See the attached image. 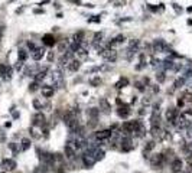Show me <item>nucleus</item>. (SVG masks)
<instances>
[{"instance_id":"obj_1","label":"nucleus","mask_w":192,"mask_h":173,"mask_svg":"<svg viewBox=\"0 0 192 173\" xmlns=\"http://www.w3.org/2000/svg\"><path fill=\"white\" fill-rule=\"evenodd\" d=\"M169 46L168 43L162 39H156L153 42V52H160V53H169Z\"/></svg>"},{"instance_id":"obj_2","label":"nucleus","mask_w":192,"mask_h":173,"mask_svg":"<svg viewBox=\"0 0 192 173\" xmlns=\"http://www.w3.org/2000/svg\"><path fill=\"white\" fill-rule=\"evenodd\" d=\"M150 163L155 169H160L162 164L165 163V156L163 153H158V155H153V157H150Z\"/></svg>"},{"instance_id":"obj_3","label":"nucleus","mask_w":192,"mask_h":173,"mask_svg":"<svg viewBox=\"0 0 192 173\" xmlns=\"http://www.w3.org/2000/svg\"><path fill=\"white\" fill-rule=\"evenodd\" d=\"M132 137H129V136H124V137H121V140H120V144H121V150L123 151H130L132 149H133V146H132Z\"/></svg>"},{"instance_id":"obj_4","label":"nucleus","mask_w":192,"mask_h":173,"mask_svg":"<svg viewBox=\"0 0 192 173\" xmlns=\"http://www.w3.org/2000/svg\"><path fill=\"white\" fill-rule=\"evenodd\" d=\"M52 81L58 85H61V88H64V75L61 69H54L52 71Z\"/></svg>"},{"instance_id":"obj_5","label":"nucleus","mask_w":192,"mask_h":173,"mask_svg":"<svg viewBox=\"0 0 192 173\" xmlns=\"http://www.w3.org/2000/svg\"><path fill=\"white\" fill-rule=\"evenodd\" d=\"M2 167H3L5 170H7V172L15 170V169H16V162H15L13 159H3V160H2Z\"/></svg>"},{"instance_id":"obj_6","label":"nucleus","mask_w":192,"mask_h":173,"mask_svg":"<svg viewBox=\"0 0 192 173\" xmlns=\"http://www.w3.org/2000/svg\"><path fill=\"white\" fill-rule=\"evenodd\" d=\"M111 134H113V131H111V130H103V131H98V133H95V139H97L98 141H103V140H109V139L111 137Z\"/></svg>"},{"instance_id":"obj_7","label":"nucleus","mask_w":192,"mask_h":173,"mask_svg":"<svg viewBox=\"0 0 192 173\" xmlns=\"http://www.w3.org/2000/svg\"><path fill=\"white\" fill-rule=\"evenodd\" d=\"M130 113H132V110H130V105H127V104H123V105L119 108V110H117V114H119L121 118H127Z\"/></svg>"},{"instance_id":"obj_8","label":"nucleus","mask_w":192,"mask_h":173,"mask_svg":"<svg viewBox=\"0 0 192 173\" xmlns=\"http://www.w3.org/2000/svg\"><path fill=\"white\" fill-rule=\"evenodd\" d=\"M82 162H84V166H85V167H88V169H90V167H93V166L95 164V162H97V160L94 159V156H93V155H87V153H85V155L82 156Z\"/></svg>"},{"instance_id":"obj_9","label":"nucleus","mask_w":192,"mask_h":173,"mask_svg":"<svg viewBox=\"0 0 192 173\" xmlns=\"http://www.w3.org/2000/svg\"><path fill=\"white\" fill-rule=\"evenodd\" d=\"M170 169H172V172H173V173H179V172H182V160H181L179 157L173 159V160H172V163H170Z\"/></svg>"},{"instance_id":"obj_10","label":"nucleus","mask_w":192,"mask_h":173,"mask_svg":"<svg viewBox=\"0 0 192 173\" xmlns=\"http://www.w3.org/2000/svg\"><path fill=\"white\" fill-rule=\"evenodd\" d=\"M44 55H45V49H42V48H36L30 53V56H32L33 61H40L42 58H44Z\"/></svg>"},{"instance_id":"obj_11","label":"nucleus","mask_w":192,"mask_h":173,"mask_svg":"<svg viewBox=\"0 0 192 173\" xmlns=\"http://www.w3.org/2000/svg\"><path fill=\"white\" fill-rule=\"evenodd\" d=\"M42 40H44V45H46V46H54L55 43H56V39L54 38V35H52V33H46V35H44Z\"/></svg>"},{"instance_id":"obj_12","label":"nucleus","mask_w":192,"mask_h":173,"mask_svg":"<svg viewBox=\"0 0 192 173\" xmlns=\"http://www.w3.org/2000/svg\"><path fill=\"white\" fill-rule=\"evenodd\" d=\"M64 153H65V156H67L70 160L75 159V156H77V151H75V149H74L72 146H70V144H67V146H65V149H64Z\"/></svg>"},{"instance_id":"obj_13","label":"nucleus","mask_w":192,"mask_h":173,"mask_svg":"<svg viewBox=\"0 0 192 173\" xmlns=\"http://www.w3.org/2000/svg\"><path fill=\"white\" fill-rule=\"evenodd\" d=\"M33 125H35V127H36V125H39V127L45 125V116L42 114V113H38V114L33 117Z\"/></svg>"},{"instance_id":"obj_14","label":"nucleus","mask_w":192,"mask_h":173,"mask_svg":"<svg viewBox=\"0 0 192 173\" xmlns=\"http://www.w3.org/2000/svg\"><path fill=\"white\" fill-rule=\"evenodd\" d=\"M55 90H54V86H49V85H44L42 86V95H44L45 98H51L54 95Z\"/></svg>"},{"instance_id":"obj_15","label":"nucleus","mask_w":192,"mask_h":173,"mask_svg":"<svg viewBox=\"0 0 192 173\" xmlns=\"http://www.w3.org/2000/svg\"><path fill=\"white\" fill-rule=\"evenodd\" d=\"M79 67H81V62H79L78 59H72V61H70V63H68V69H70L71 72H77V71L79 69Z\"/></svg>"},{"instance_id":"obj_16","label":"nucleus","mask_w":192,"mask_h":173,"mask_svg":"<svg viewBox=\"0 0 192 173\" xmlns=\"http://www.w3.org/2000/svg\"><path fill=\"white\" fill-rule=\"evenodd\" d=\"M110 104H109V101L105 100V98H100V110H103L105 114H109L110 113Z\"/></svg>"},{"instance_id":"obj_17","label":"nucleus","mask_w":192,"mask_h":173,"mask_svg":"<svg viewBox=\"0 0 192 173\" xmlns=\"http://www.w3.org/2000/svg\"><path fill=\"white\" fill-rule=\"evenodd\" d=\"M46 71H48V68H44L42 71H39V72H36L33 77H35V81H38V82H40L42 79H44L45 77H46Z\"/></svg>"},{"instance_id":"obj_18","label":"nucleus","mask_w":192,"mask_h":173,"mask_svg":"<svg viewBox=\"0 0 192 173\" xmlns=\"http://www.w3.org/2000/svg\"><path fill=\"white\" fill-rule=\"evenodd\" d=\"M104 155H105V153H104V150H100L98 147L94 150V153H93V156H94V159H95L97 162H98V160H101V159L104 157Z\"/></svg>"},{"instance_id":"obj_19","label":"nucleus","mask_w":192,"mask_h":173,"mask_svg":"<svg viewBox=\"0 0 192 173\" xmlns=\"http://www.w3.org/2000/svg\"><path fill=\"white\" fill-rule=\"evenodd\" d=\"M127 85H129V79H127V78H120V81L114 86L117 90H120V88H124V86H127Z\"/></svg>"},{"instance_id":"obj_20","label":"nucleus","mask_w":192,"mask_h":173,"mask_svg":"<svg viewBox=\"0 0 192 173\" xmlns=\"http://www.w3.org/2000/svg\"><path fill=\"white\" fill-rule=\"evenodd\" d=\"M17 58H19V61L25 62V61L28 59V52H26L25 49H19V52H17Z\"/></svg>"},{"instance_id":"obj_21","label":"nucleus","mask_w":192,"mask_h":173,"mask_svg":"<svg viewBox=\"0 0 192 173\" xmlns=\"http://www.w3.org/2000/svg\"><path fill=\"white\" fill-rule=\"evenodd\" d=\"M98 114H100L98 108H90L88 110V117L90 118H98Z\"/></svg>"},{"instance_id":"obj_22","label":"nucleus","mask_w":192,"mask_h":173,"mask_svg":"<svg viewBox=\"0 0 192 173\" xmlns=\"http://www.w3.org/2000/svg\"><path fill=\"white\" fill-rule=\"evenodd\" d=\"M185 82H186L185 77H182V78H178V79L175 81V84H173V88H181V86H182Z\"/></svg>"},{"instance_id":"obj_23","label":"nucleus","mask_w":192,"mask_h":173,"mask_svg":"<svg viewBox=\"0 0 192 173\" xmlns=\"http://www.w3.org/2000/svg\"><path fill=\"white\" fill-rule=\"evenodd\" d=\"M82 39H84V32H82V30H79V32H77V33L74 35V40H75V42L81 43Z\"/></svg>"},{"instance_id":"obj_24","label":"nucleus","mask_w":192,"mask_h":173,"mask_svg":"<svg viewBox=\"0 0 192 173\" xmlns=\"http://www.w3.org/2000/svg\"><path fill=\"white\" fill-rule=\"evenodd\" d=\"M156 79H158V82H159V84L165 82V79H166L165 72H163V71H158V74H156Z\"/></svg>"},{"instance_id":"obj_25","label":"nucleus","mask_w":192,"mask_h":173,"mask_svg":"<svg viewBox=\"0 0 192 173\" xmlns=\"http://www.w3.org/2000/svg\"><path fill=\"white\" fill-rule=\"evenodd\" d=\"M101 82H103L101 78H100V77H95V78H93V79L90 81V85H91V86H98Z\"/></svg>"},{"instance_id":"obj_26","label":"nucleus","mask_w":192,"mask_h":173,"mask_svg":"<svg viewBox=\"0 0 192 173\" xmlns=\"http://www.w3.org/2000/svg\"><path fill=\"white\" fill-rule=\"evenodd\" d=\"M30 147V140L29 139H23L22 140V150H28Z\"/></svg>"},{"instance_id":"obj_27","label":"nucleus","mask_w":192,"mask_h":173,"mask_svg":"<svg viewBox=\"0 0 192 173\" xmlns=\"http://www.w3.org/2000/svg\"><path fill=\"white\" fill-rule=\"evenodd\" d=\"M38 88H39V82H38V81H33V82H32V84L29 85V91H30V92L36 91Z\"/></svg>"},{"instance_id":"obj_28","label":"nucleus","mask_w":192,"mask_h":173,"mask_svg":"<svg viewBox=\"0 0 192 173\" xmlns=\"http://www.w3.org/2000/svg\"><path fill=\"white\" fill-rule=\"evenodd\" d=\"M155 144H156V143H155L153 140L147 141V143H146V146H144V150H149V151H150V150H153V149H155Z\"/></svg>"},{"instance_id":"obj_29","label":"nucleus","mask_w":192,"mask_h":173,"mask_svg":"<svg viewBox=\"0 0 192 173\" xmlns=\"http://www.w3.org/2000/svg\"><path fill=\"white\" fill-rule=\"evenodd\" d=\"M77 53H78V55H79L81 58H85V56H87V55H88V53H87V51H85L84 48H79V49L77 51Z\"/></svg>"},{"instance_id":"obj_30","label":"nucleus","mask_w":192,"mask_h":173,"mask_svg":"<svg viewBox=\"0 0 192 173\" xmlns=\"http://www.w3.org/2000/svg\"><path fill=\"white\" fill-rule=\"evenodd\" d=\"M9 149L13 151V155H17V151H19V149H17V146L15 144V143H10L9 144Z\"/></svg>"},{"instance_id":"obj_31","label":"nucleus","mask_w":192,"mask_h":173,"mask_svg":"<svg viewBox=\"0 0 192 173\" xmlns=\"http://www.w3.org/2000/svg\"><path fill=\"white\" fill-rule=\"evenodd\" d=\"M30 134H32V137H33V139H39V137H40V134H38V131L35 130V125L30 128Z\"/></svg>"},{"instance_id":"obj_32","label":"nucleus","mask_w":192,"mask_h":173,"mask_svg":"<svg viewBox=\"0 0 192 173\" xmlns=\"http://www.w3.org/2000/svg\"><path fill=\"white\" fill-rule=\"evenodd\" d=\"M183 98H185V101L192 102V92H185V94H183Z\"/></svg>"},{"instance_id":"obj_33","label":"nucleus","mask_w":192,"mask_h":173,"mask_svg":"<svg viewBox=\"0 0 192 173\" xmlns=\"http://www.w3.org/2000/svg\"><path fill=\"white\" fill-rule=\"evenodd\" d=\"M33 107L36 110H42V104L39 102V100H33Z\"/></svg>"},{"instance_id":"obj_34","label":"nucleus","mask_w":192,"mask_h":173,"mask_svg":"<svg viewBox=\"0 0 192 173\" xmlns=\"http://www.w3.org/2000/svg\"><path fill=\"white\" fill-rule=\"evenodd\" d=\"M22 67H23V62H22V61H17L15 68H16V71H20V69H22Z\"/></svg>"},{"instance_id":"obj_35","label":"nucleus","mask_w":192,"mask_h":173,"mask_svg":"<svg viewBox=\"0 0 192 173\" xmlns=\"http://www.w3.org/2000/svg\"><path fill=\"white\" fill-rule=\"evenodd\" d=\"M26 45H28V48L30 49V52H32L33 49H36V46H35V43H33V42H30V40H29V42L26 43Z\"/></svg>"},{"instance_id":"obj_36","label":"nucleus","mask_w":192,"mask_h":173,"mask_svg":"<svg viewBox=\"0 0 192 173\" xmlns=\"http://www.w3.org/2000/svg\"><path fill=\"white\" fill-rule=\"evenodd\" d=\"M176 104H178V107L181 108V107H183V105H185V100H182V98H178Z\"/></svg>"},{"instance_id":"obj_37","label":"nucleus","mask_w":192,"mask_h":173,"mask_svg":"<svg viewBox=\"0 0 192 173\" xmlns=\"http://www.w3.org/2000/svg\"><path fill=\"white\" fill-rule=\"evenodd\" d=\"M136 88H137L139 91H142V92L144 91V86H143V85H142L140 82H136Z\"/></svg>"},{"instance_id":"obj_38","label":"nucleus","mask_w":192,"mask_h":173,"mask_svg":"<svg viewBox=\"0 0 192 173\" xmlns=\"http://www.w3.org/2000/svg\"><path fill=\"white\" fill-rule=\"evenodd\" d=\"M48 61H49V62L54 61V52H49V53H48Z\"/></svg>"},{"instance_id":"obj_39","label":"nucleus","mask_w":192,"mask_h":173,"mask_svg":"<svg viewBox=\"0 0 192 173\" xmlns=\"http://www.w3.org/2000/svg\"><path fill=\"white\" fill-rule=\"evenodd\" d=\"M71 3H75V5H79L81 3V0H70Z\"/></svg>"},{"instance_id":"obj_40","label":"nucleus","mask_w":192,"mask_h":173,"mask_svg":"<svg viewBox=\"0 0 192 173\" xmlns=\"http://www.w3.org/2000/svg\"><path fill=\"white\" fill-rule=\"evenodd\" d=\"M185 116H192V110H188V111H185Z\"/></svg>"},{"instance_id":"obj_41","label":"nucleus","mask_w":192,"mask_h":173,"mask_svg":"<svg viewBox=\"0 0 192 173\" xmlns=\"http://www.w3.org/2000/svg\"><path fill=\"white\" fill-rule=\"evenodd\" d=\"M35 13H36V15H38V13H44V10H40V9H36V10H35Z\"/></svg>"},{"instance_id":"obj_42","label":"nucleus","mask_w":192,"mask_h":173,"mask_svg":"<svg viewBox=\"0 0 192 173\" xmlns=\"http://www.w3.org/2000/svg\"><path fill=\"white\" fill-rule=\"evenodd\" d=\"M149 102H150V101H149L147 98H144V100H143V104H144V105H146V104H149Z\"/></svg>"},{"instance_id":"obj_43","label":"nucleus","mask_w":192,"mask_h":173,"mask_svg":"<svg viewBox=\"0 0 192 173\" xmlns=\"http://www.w3.org/2000/svg\"><path fill=\"white\" fill-rule=\"evenodd\" d=\"M143 82L144 84H149V78H143Z\"/></svg>"},{"instance_id":"obj_44","label":"nucleus","mask_w":192,"mask_h":173,"mask_svg":"<svg viewBox=\"0 0 192 173\" xmlns=\"http://www.w3.org/2000/svg\"><path fill=\"white\" fill-rule=\"evenodd\" d=\"M189 169H191V172H192V162H189Z\"/></svg>"},{"instance_id":"obj_45","label":"nucleus","mask_w":192,"mask_h":173,"mask_svg":"<svg viewBox=\"0 0 192 173\" xmlns=\"http://www.w3.org/2000/svg\"><path fill=\"white\" fill-rule=\"evenodd\" d=\"M10 2H15V0H10Z\"/></svg>"},{"instance_id":"obj_46","label":"nucleus","mask_w":192,"mask_h":173,"mask_svg":"<svg viewBox=\"0 0 192 173\" xmlns=\"http://www.w3.org/2000/svg\"><path fill=\"white\" fill-rule=\"evenodd\" d=\"M0 166H2V162H0Z\"/></svg>"}]
</instances>
